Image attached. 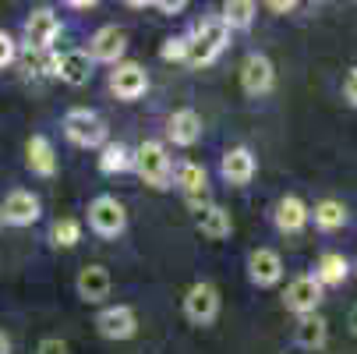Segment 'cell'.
<instances>
[{
  "label": "cell",
  "mask_w": 357,
  "mask_h": 354,
  "mask_svg": "<svg viewBox=\"0 0 357 354\" xmlns=\"http://www.w3.org/2000/svg\"><path fill=\"white\" fill-rule=\"evenodd\" d=\"M188 50H191V36H174L163 43V61H188Z\"/></svg>",
  "instance_id": "83f0119b"
},
{
  "label": "cell",
  "mask_w": 357,
  "mask_h": 354,
  "mask_svg": "<svg viewBox=\"0 0 357 354\" xmlns=\"http://www.w3.org/2000/svg\"><path fill=\"white\" fill-rule=\"evenodd\" d=\"M0 213H4V223H11V227H32L36 220H39V213H43V206H39V198L32 195V191H11L8 198H4V206H0Z\"/></svg>",
  "instance_id": "9c48e42d"
},
{
  "label": "cell",
  "mask_w": 357,
  "mask_h": 354,
  "mask_svg": "<svg viewBox=\"0 0 357 354\" xmlns=\"http://www.w3.org/2000/svg\"><path fill=\"white\" fill-rule=\"evenodd\" d=\"M343 96H347L350 103L357 107V68H354V71L347 75V82H343Z\"/></svg>",
  "instance_id": "1f68e13d"
},
{
  "label": "cell",
  "mask_w": 357,
  "mask_h": 354,
  "mask_svg": "<svg viewBox=\"0 0 357 354\" xmlns=\"http://www.w3.org/2000/svg\"><path fill=\"white\" fill-rule=\"evenodd\" d=\"M294 337H297L301 347H308V351L322 347V344H326V319L315 316V312H304L301 323H297V333H294Z\"/></svg>",
  "instance_id": "7402d4cb"
},
{
  "label": "cell",
  "mask_w": 357,
  "mask_h": 354,
  "mask_svg": "<svg viewBox=\"0 0 357 354\" xmlns=\"http://www.w3.org/2000/svg\"><path fill=\"white\" fill-rule=\"evenodd\" d=\"M230 213L223 209V206H213V202H206V206L198 209V230L206 234V237H213V241H220V237H227L230 234Z\"/></svg>",
  "instance_id": "44dd1931"
},
{
  "label": "cell",
  "mask_w": 357,
  "mask_h": 354,
  "mask_svg": "<svg viewBox=\"0 0 357 354\" xmlns=\"http://www.w3.org/2000/svg\"><path fill=\"white\" fill-rule=\"evenodd\" d=\"M46 75H54L68 85H85L92 75V54L85 50H68V54H50L46 57Z\"/></svg>",
  "instance_id": "5b68a950"
},
{
  "label": "cell",
  "mask_w": 357,
  "mask_h": 354,
  "mask_svg": "<svg viewBox=\"0 0 357 354\" xmlns=\"http://www.w3.org/2000/svg\"><path fill=\"white\" fill-rule=\"evenodd\" d=\"M347 273H350V263L340 256V251H326V256L319 259V270H315V276L322 283H343Z\"/></svg>",
  "instance_id": "cb8c5ba5"
},
{
  "label": "cell",
  "mask_w": 357,
  "mask_h": 354,
  "mask_svg": "<svg viewBox=\"0 0 357 354\" xmlns=\"http://www.w3.org/2000/svg\"><path fill=\"white\" fill-rule=\"evenodd\" d=\"M0 354H11V337L0 330Z\"/></svg>",
  "instance_id": "836d02e7"
},
{
  "label": "cell",
  "mask_w": 357,
  "mask_h": 354,
  "mask_svg": "<svg viewBox=\"0 0 357 354\" xmlns=\"http://www.w3.org/2000/svg\"><path fill=\"white\" fill-rule=\"evenodd\" d=\"M269 8H273L276 15H287V11L297 8V0H269Z\"/></svg>",
  "instance_id": "d6a6232c"
},
{
  "label": "cell",
  "mask_w": 357,
  "mask_h": 354,
  "mask_svg": "<svg viewBox=\"0 0 357 354\" xmlns=\"http://www.w3.org/2000/svg\"><path fill=\"white\" fill-rule=\"evenodd\" d=\"M308 216H312V209L304 206L297 195H287L280 206H276V227H280L283 234H297L304 223H308Z\"/></svg>",
  "instance_id": "ffe728a7"
},
{
  "label": "cell",
  "mask_w": 357,
  "mask_h": 354,
  "mask_svg": "<svg viewBox=\"0 0 357 354\" xmlns=\"http://www.w3.org/2000/svg\"><path fill=\"white\" fill-rule=\"evenodd\" d=\"M64 4H71V8H92V4H99V0H64Z\"/></svg>",
  "instance_id": "e575fe53"
},
{
  "label": "cell",
  "mask_w": 357,
  "mask_h": 354,
  "mask_svg": "<svg viewBox=\"0 0 357 354\" xmlns=\"http://www.w3.org/2000/svg\"><path fill=\"white\" fill-rule=\"evenodd\" d=\"M227 39H230V25L223 18H206L198 22L195 32H191V50H188V64L195 68H206L213 64L223 50H227Z\"/></svg>",
  "instance_id": "6da1fadb"
},
{
  "label": "cell",
  "mask_w": 357,
  "mask_h": 354,
  "mask_svg": "<svg viewBox=\"0 0 357 354\" xmlns=\"http://www.w3.org/2000/svg\"><path fill=\"white\" fill-rule=\"evenodd\" d=\"M135 170L145 184L167 188L170 184V156H167L163 142H142L135 149Z\"/></svg>",
  "instance_id": "3957f363"
},
{
  "label": "cell",
  "mask_w": 357,
  "mask_h": 354,
  "mask_svg": "<svg viewBox=\"0 0 357 354\" xmlns=\"http://www.w3.org/2000/svg\"><path fill=\"white\" fill-rule=\"evenodd\" d=\"M54 241H57L61 248H75V244L82 241V223H78V220H61V223L54 227Z\"/></svg>",
  "instance_id": "4316f807"
},
{
  "label": "cell",
  "mask_w": 357,
  "mask_h": 354,
  "mask_svg": "<svg viewBox=\"0 0 357 354\" xmlns=\"http://www.w3.org/2000/svg\"><path fill=\"white\" fill-rule=\"evenodd\" d=\"M273 78H276L273 75V61L262 57V54H251L244 61V68H241V85H244L248 96H266L273 89Z\"/></svg>",
  "instance_id": "5bb4252c"
},
{
  "label": "cell",
  "mask_w": 357,
  "mask_h": 354,
  "mask_svg": "<svg viewBox=\"0 0 357 354\" xmlns=\"http://www.w3.org/2000/svg\"><path fill=\"white\" fill-rule=\"evenodd\" d=\"M177 184H181V191H184V198H188V206H195V209H202L209 202V177H206V167H198V163H181L177 167Z\"/></svg>",
  "instance_id": "7c38bea8"
},
{
  "label": "cell",
  "mask_w": 357,
  "mask_h": 354,
  "mask_svg": "<svg viewBox=\"0 0 357 354\" xmlns=\"http://www.w3.org/2000/svg\"><path fill=\"white\" fill-rule=\"evenodd\" d=\"M0 223H4V213H0Z\"/></svg>",
  "instance_id": "74e56055"
},
{
  "label": "cell",
  "mask_w": 357,
  "mask_h": 354,
  "mask_svg": "<svg viewBox=\"0 0 357 354\" xmlns=\"http://www.w3.org/2000/svg\"><path fill=\"white\" fill-rule=\"evenodd\" d=\"M110 89H114L117 99H138V96H145V89H149V75H145L142 64L124 61V64H117V68L110 71Z\"/></svg>",
  "instance_id": "30bf717a"
},
{
  "label": "cell",
  "mask_w": 357,
  "mask_h": 354,
  "mask_svg": "<svg viewBox=\"0 0 357 354\" xmlns=\"http://www.w3.org/2000/svg\"><path fill=\"white\" fill-rule=\"evenodd\" d=\"M36 354H68V344L57 340V337H46V340H39Z\"/></svg>",
  "instance_id": "f546056e"
},
{
  "label": "cell",
  "mask_w": 357,
  "mask_h": 354,
  "mask_svg": "<svg viewBox=\"0 0 357 354\" xmlns=\"http://www.w3.org/2000/svg\"><path fill=\"white\" fill-rule=\"evenodd\" d=\"M131 8H149V4H156V0H128Z\"/></svg>",
  "instance_id": "d590c367"
},
{
  "label": "cell",
  "mask_w": 357,
  "mask_h": 354,
  "mask_svg": "<svg viewBox=\"0 0 357 354\" xmlns=\"http://www.w3.org/2000/svg\"><path fill=\"white\" fill-rule=\"evenodd\" d=\"M25 163H29V170L32 174H39V177H54L57 174V153H54V142H50L46 135H32L29 138V145H25Z\"/></svg>",
  "instance_id": "2e32d148"
},
{
  "label": "cell",
  "mask_w": 357,
  "mask_h": 354,
  "mask_svg": "<svg viewBox=\"0 0 357 354\" xmlns=\"http://www.w3.org/2000/svg\"><path fill=\"white\" fill-rule=\"evenodd\" d=\"M223 177H227L230 184H248V181L255 177V156H251L248 145L227 149V156H223Z\"/></svg>",
  "instance_id": "ac0fdd59"
},
{
  "label": "cell",
  "mask_w": 357,
  "mask_h": 354,
  "mask_svg": "<svg viewBox=\"0 0 357 354\" xmlns=\"http://www.w3.org/2000/svg\"><path fill=\"white\" fill-rule=\"evenodd\" d=\"M156 8H160L163 15H181V11L188 8V0H156Z\"/></svg>",
  "instance_id": "4dcf8cb0"
},
{
  "label": "cell",
  "mask_w": 357,
  "mask_h": 354,
  "mask_svg": "<svg viewBox=\"0 0 357 354\" xmlns=\"http://www.w3.org/2000/svg\"><path fill=\"white\" fill-rule=\"evenodd\" d=\"M216 312H220V294H216L213 283H195V287L184 294V316H188L191 323L206 326V323L216 319Z\"/></svg>",
  "instance_id": "52a82bcc"
},
{
  "label": "cell",
  "mask_w": 357,
  "mask_h": 354,
  "mask_svg": "<svg viewBox=\"0 0 357 354\" xmlns=\"http://www.w3.org/2000/svg\"><path fill=\"white\" fill-rule=\"evenodd\" d=\"M124 50H128V32L117 25H103L89 43L92 61H103V64H117L124 57Z\"/></svg>",
  "instance_id": "ba28073f"
},
{
  "label": "cell",
  "mask_w": 357,
  "mask_h": 354,
  "mask_svg": "<svg viewBox=\"0 0 357 354\" xmlns=\"http://www.w3.org/2000/svg\"><path fill=\"white\" fill-rule=\"evenodd\" d=\"M128 167H135V153L121 142H107L103 145V156H99V170L103 174H124Z\"/></svg>",
  "instance_id": "603a6c76"
},
{
  "label": "cell",
  "mask_w": 357,
  "mask_h": 354,
  "mask_svg": "<svg viewBox=\"0 0 357 354\" xmlns=\"http://www.w3.org/2000/svg\"><path fill=\"white\" fill-rule=\"evenodd\" d=\"M319 301H322V280L319 276H297V280H290V287H287V309L290 312H297V316L315 312Z\"/></svg>",
  "instance_id": "8fae6325"
},
{
  "label": "cell",
  "mask_w": 357,
  "mask_h": 354,
  "mask_svg": "<svg viewBox=\"0 0 357 354\" xmlns=\"http://www.w3.org/2000/svg\"><path fill=\"white\" fill-rule=\"evenodd\" d=\"M75 287H78V297L89 301V305L103 301L110 294V273H107V266H85L78 273V283Z\"/></svg>",
  "instance_id": "e0dca14e"
},
{
  "label": "cell",
  "mask_w": 357,
  "mask_h": 354,
  "mask_svg": "<svg viewBox=\"0 0 357 354\" xmlns=\"http://www.w3.org/2000/svg\"><path fill=\"white\" fill-rule=\"evenodd\" d=\"M255 15H259L255 0H227V4H223V22L230 29H248L255 22Z\"/></svg>",
  "instance_id": "484cf974"
},
{
  "label": "cell",
  "mask_w": 357,
  "mask_h": 354,
  "mask_svg": "<svg viewBox=\"0 0 357 354\" xmlns=\"http://www.w3.org/2000/svg\"><path fill=\"white\" fill-rule=\"evenodd\" d=\"M89 227L99 237H117L128 227V213L114 195H99V198L89 202Z\"/></svg>",
  "instance_id": "277c9868"
},
{
  "label": "cell",
  "mask_w": 357,
  "mask_h": 354,
  "mask_svg": "<svg viewBox=\"0 0 357 354\" xmlns=\"http://www.w3.org/2000/svg\"><path fill=\"white\" fill-rule=\"evenodd\" d=\"M96 326H99V333H103L107 340H128V337H135L138 319H135V312L128 305H110V309L99 312Z\"/></svg>",
  "instance_id": "4fadbf2b"
},
{
  "label": "cell",
  "mask_w": 357,
  "mask_h": 354,
  "mask_svg": "<svg viewBox=\"0 0 357 354\" xmlns=\"http://www.w3.org/2000/svg\"><path fill=\"white\" fill-rule=\"evenodd\" d=\"M57 36H61V18L50 8H36L25 18V43L36 54H50V46L57 43Z\"/></svg>",
  "instance_id": "8992f818"
},
{
  "label": "cell",
  "mask_w": 357,
  "mask_h": 354,
  "mask_svg": "<svg viewBox=\"0 0 357 354\" xmlns=\"http://www.w3.org/2000/svg\"><path fill=\"white\" fill-rule=\"evenodd\" d=\"M312 216H315V223H319L322 230H340V227L347 223V209H343V202H336V198L319 202V206L312 209Z\"/></svg>",
  "instance_id": "d4e9b609"
},
{
  "label": "cell",
  "mask_w": 357,
  "mask_h": 354,
  "mask_svg": "<svg viewBox=\"0 0 357 354\" xmlns=\"http://www.w3.org/2000/svg\"><path fill=\"white\" fill-rule=\"evenodd\" d=\"M354 330H357V312H354Z\"/></svg>",
  "instance_id": "8d00e7d4"
},
{
  "label": "cell",
  "mask_w": 357,
  "mask_h": 354,
  "mask_svg": "<svg viewBox=\"0 0 357 354\" xmlns=\"http://www.w3.org/2000/svg\"><path fill=\"white\" fill-rule=\"evenodd\" d=\"M64 135H68V142H75L82 149L107 145V124H103V117H99L96 110H89V107H75V110L64 114Z\"/></svg>",
  "instance_id": "7a4b0ae2"
},
{
  "label": "cell",
  "mask_w": 357,
  "mask_h": 354,
  "mask_svg": "<svg viewBox=\"0 0 357 354\" xmlns=\"http://www.w3.org/2000/svg\"><path fill=\"white\" fill-rule=\"evenodd\" d=\"M15 57H18V46H15V39L0 29V71L4 68H11L15 64Z\"/></svg>",
  "instance_id": "f1b7e54d"
},
{
  "label": "cell",
  "mask_w": 357,
  "mask_h": 354,
  "mask_svg": "<svg viewBox=\"0 0 357 354\" xmlns=\"http://www.w3.org/2000/svg\"><path fill=\"white\" fill-rule=\"evenodd\" d=\"M248 273L259 287H273L283 276V259L273 248H259V251H251V259H248Z\"/></svg>",
  "instance_id": "9a60e30c"
},
{
  "label": "cell",
  "mask_w": 357,
  "mask_h": 354,
  "mask_svg": "<svg viewBox=\"0 0 357 354\" xmlns=\"http://www.w3.org/2000/svg\"><path fill=\"white\" fill-rule=\"evenodd\" d=\"M167 135L174 145H195L202 138V117L195 110H177L167 121Z\"/></svg>",
  "instance_id": "d6986e66"
}]
</instances>
